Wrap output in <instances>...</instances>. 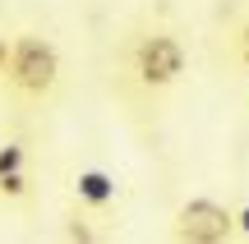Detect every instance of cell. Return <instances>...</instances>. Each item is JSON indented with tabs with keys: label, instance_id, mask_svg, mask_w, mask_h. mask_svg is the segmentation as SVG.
I'll return each mask as SVG.
<instances>
[{
	"label": "cell",
	"instance_id": "6da1fadb",
	"mask_svg": "<svg viewBox=\"0 0 249 244\" xmlns=\"http://www.w3.org/2000/svg\"><path fill=\"white\" fill-rule=\"evenodd\" d=\"M0 88L18 92L23 101H51L60 88V46L42 33H14Z\"/></svg>",
	"mask_w": 249,
	"mask_h": 244
},
{
	"label": "cell",
	"instance_id": "7a4b0ae2",
	"mask_svg": "<svg viewBox=\"0 0 249 244\" xmlns=\"http://www.w3.org/2000/svg\"><path fill=\"white\" fill-rule=\"evenodd\" d=\"M189 69V51L176 33L166 28H148V33L134 37L129 46V79L139 83L143 92H166L185 79Z\"/></svg>",
	"mask_w": 249,
	"mask_h": 244
},
{
	"label": "cell",
	"instance_id": "3957f363",
	"mask_svg": "<svg viewBox=\"0 0 249 244\" xmlns=\"http://www.w3.org/2000/svg\"><path fill=\"white\" fill-rule=\"evenodd\" d=\"M176 240H189V244H222L235 235V221H231V208L217 198H189L176 208Z\"/></svg>",
	"mask_w": 249,
	"mask_h": 244
},
{
	"label": "cell",
	"instance_id": "277c9868",
	"mask_svg": "<svg viewBox=\"0 0 249 244\" xmlns=\"http://www.w3.org/2000/svg\"><path fill=\"white\" fill-rule=\"evenodd\" d=\"M70 194H74V208L92 212V217H107L120 203V180L107 166H79V171L70 175Z\"/></svg>",
	"mask_w": 249,
	"mask_h": 244
},
{
	"label": "cell",
	"instance_id": "5b68a950",
	"mask_svg": "<svg viewBox=\"0 0 249 244\" xmlns=\"http://www.w3.org/2000/svg\"><path fill=\"white\" fill-rule=\"evenodd\" d=\"M65 221H70V226H65V240H79V244H97V240H107V230L92 226L97 217H92V212H83V208H74Z\"/></svg>",
	"mask_w": 249,
	"mask_h": 244
},
{
	"label": "cell",
	"instance_id": "8992f818",
	"mask_svg": "<svg viewBox=\"0 0 249 244\" xmlns=\"http://www.w3.org/2000/svg\"><path fill=\"white\" fill-rule=\"evenodd\" d=\"M0 198L5 203H23V198H33V171H9V175H0Z\"/></svg>",
	"mask_w": 249,
	"mask_h": 244
},
{
	"label": "cell",
	"instance_id": "52a82bcc",
	"mask_svg": "<svg viewBox=\"0 0 249 244\" xmlns=\"http://www.w3.org/2000/svg\"><path fill=\"white\" fill-rule=\"evenodd\" d=\"M23 166H28V143H18V138H5V143H0V175L23 171Z\"/></svg>",
	"mask_w": 249,
	"mask_h": 244
},
{
	"label": "cell",
	"instance_id": "ba28073f",
	"mask_svg": "<svg viewBox=\"0 0 249 244\" xmlns=\"http://www.w3.org/2000/svg\"><path fill=\"white\" fill-rule=\"evenodd\" d=\"M235 60H240L245 69H249V18H245L240 28H235Z\"/></svg>",
	"mask_w": 249,
	"mask_h": 244
},
{
	"label": "cell",
	"instance_id": "9c48e42d",
	"mask_svg": "<svg viewBox=\"0 0 249 244\" xmlns=\"http://www.w3.org/2000/svg\"><path fill=\"white\" fill-rule=\"evenodd\" d=\"M231 221H235V235H245V240H249V203L231 208Z\"/></svg>",
	"mask_w": 249,
	"mask_h": 244
},
{
	"label": "cell",
	"instance_id": "30bf717a",
	"mask_svg": "<svg viewBox=\"0 0 249 244\" xmlns=\"http://www.w3.org/2000/svg\"><path fill=\"white\" fill-rule=\"evenodd\" d=\"M5 60H9V37L0 33V79H5Z\"/></svg>",
	"mask_w": 249,
	"mask_h": 244
}]
</instances>
